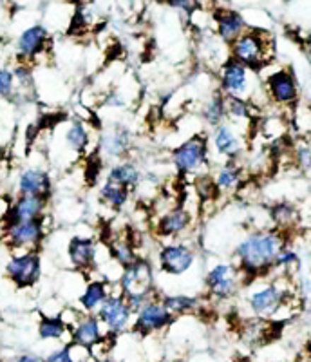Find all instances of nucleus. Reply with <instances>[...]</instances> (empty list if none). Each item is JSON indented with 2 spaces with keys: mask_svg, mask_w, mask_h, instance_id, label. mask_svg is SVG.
<instances>
[{
  "mask_svg": "<svg viewBox=\"0 0 311 362\" xmlns=\"http://www.w3.org/2000/svg\"><path fill=\"white\" fill-rule=\"evenodd\" d=\"M288 245V232L264 228L246 234L233 248V263L245 274L246 283L268 276L281 248Z\"/></svg>",
  "mask_w": 311,
  "mask_h": 362,
  "instance_id": "nucleus-1",
  "label": "nucleus"
},
{
  "mask_svg": "<svg viewBox=\"0 0 311 362\" xmlns=\"http://www.w3.org/2000/svg\"><path fill=\"white\" fill-rule=\"evenodd\" d=\"M216 74L217 87L223 90L225 96L248 100L259 111L266 105H271L257 71L242 66L241 62L233 60V58H228Z\"/></svg>",
  "mask_w": 311,
  "mask_h": 362,
  "instance_id": "nucleus-2",
  "label": "nucleus"
},
{
  "mask_svg": "<svg viewBox=\"0 0 311 362\" xmlns=\"http://www.w3.org/2000/svg\"><path fill=\"white\" fill-rule=\"evenodd\" d=\"M274 54L275 38L270 29L248 28L237 40L230 44V58L254 71L274 62Z\"/></svg>",
  "mask_w": 311,
  "mask_h": 362,
  "instance_id": "nucleus-3",
  "label": "nucleus"
},
{
  "mask_svg": "<svg viewBox=\"0 0 311 362\" xmlns=\"http://www.w3.org/2000/svg\"><path fill=\"white\" fill-rule=\"evenodd\" d=\"M58 129H60V134H54V144L60 147L57 148V154L58 158H64L67 163L87 156L90 151H95V147L98 148L100 134H96V129L87 119H66L58 125Z\"/></svg>",
  "mask_w": 311,
  "mask_h": 362,
  "instance_id": "nucleus-4",
  "label": "nucleus"
},
{
  "mask_svg": "<svg viewBox=\"0 0 311 362\" xmlns=\"http://www.w3.org/2000/svg\"><path fill=\"white\" fill-rule=\"evenodd\" d=\"M172 167L181 177H199L210 173V144L209 136L199 132L184 141L170 153Z\"/></svg>",
  "mask_w": 311,
  "mask_h": 362,
  "instance_id": "nucleus-5",
  "label": "nucleus"
},
{
  "mask_svg": "<svg viewBox=\"0 0 311 362\" xmlns=\"http://www.w3.org/2000/svg\"><path fill=\"white\" fill-rule=\"evenodd\" d=\"M203 283L212 299L228 300L245 288L246 277L233 261H216L206 267Z\"/></svg>",
  "mask_w": 311,
  "mask_h": 362,
  "instance_id": "nucleus-6",
  "label": "nucleus"
},
{
  "mask_svg": "<svg viewBox=\"0 0 311 362\" xmlns=\"http://www.w3.org/2000/svg\"><path fill=\"white\" fill-rule=\"evenodd\" d=\"M51 225H53V218L49 214L42 216L38 219H29V221L6 225L2 241L11 250H38L42 247V243L45 241V238L49 235Z\"/></svg>",
  "mask_w": 311,
  "mask_h": 362,
  "instance_id": "nucleus-7",
  "label": "nucleus"
},
{
  "mask_svg": "<svg viewBox=\"0 0 311 362\" xmlns=\"http://www.w3.org/2000/svg\"><path fill=\"white\" fill-rule=\"evenodd\" d=\"M197 248L183 239H172L158 250V268L167 277H184L196 270Z\"/></svg>",
  "mask_w": 311,
  "mask_h": 362,
  "instance_id": "nucleus-8",
  "label": "nucleus"
},
{
  "mask_svg": "<svg viewBox=\"0 0 311 362\" xmlns=\"http://www.w3.org/2000/svg\"><path fill=\"white\" fill-rule=\"evenodd\" d=\"M262 86H264L271 105L291 111V107L300 102L299 82L295 78L293 71L288 67L278 66L274 73H270L262 80Z\"/></svg>",
  "mask_w": 311,
  "mask_h": 362,
  "instance_id": "nucleus-9",
  "label": "nucleus"
},
{
  "mask_svg": "<svg viewBox=\"0 0 311 362\" xmlns=\"http://www.w3.org/2000/svg\"><path fill=\"white\" fill-rule=\"evenodd\" d=\"M96 315L102 321L103 328L107 329V334L112 335V337H119V335L131 332L136 313L129 306L127 299L118 290H115L111 296L107 297L105 303L100 306Z\"/></svg>",
  "mask_w": 311,
  "mask_h": 362,
  "instance_id": "nucleus-10",
  "label": "nucleus"
},
{
  "mask_svg": "<svg viewBox=\"0 0 311 362\" xmlns=\"http://www.w3.org/2000/svg\"><path fill=\"white\" fill-rule=\"evenodd\" d=\"M6 277L17 288H31L42 277V257L38 250L15 252L4 267Z\"/></svg>",
  "mask_w": 311,
  "mask_h": 362,
  "instance_id": "nucleus-11",
  "label": "nucleus"
},
{
  "mask_svg": "<svg viewBox=\"0 0 311 362\" xmlns=\"http://www.w3.org/2000/svg\"><path fill=\"white\" fill-rule=\"evenodd\" d=\"M248 132L237 125L223 122L221 125L212 129L209 136L210 153H216L217 156L223 158V161H241L245 154V134Z\"/></svg>",
  "mask_w": 311,
  "mask_h": 362,
  "instance_id": "nucleus-12",
  "label": "nucleus"
},
{
  "mask_svg": "<svg viewBox=\"0 0 311 362\" xmlns=\"http://www.w3.org/2000/svg\"><path fill=\"white\" fill-rule=\"evenodd\" d=\"M174 322H176V317L165 308L160 297H156L139 312H136L131 332L138 337H152V335L161 334V332L170 328Z\"/></svg>",
  "mask_w": 311,
  "mask_h": 362,
  "instance_id": "nucleus-13",
  "label": "nucleus"
},
{
  "mask_svg": "<svg viewBox=\"0 0 311 362\" xmlns=\"http://www.w3.org/2000/svg\"><path fill=\"white\" fill-rule=\"evenodd\" d=\"M116 290L123 297L136 296V293H148L156 290L154 268L143 257H138L132 264L125 267L119 274Z\"/></svg>",
  "mask_w": 311,
  "mask_h": 362,
  "instance_id": "nucleus-14",
  "label": "nucleus"
},
{
  "mask_svg": "<svg viewBox=\"0 0 311 362\" xmlns=\"http://www.w3.org/2000/svg\"><path fill=\"white\" fill-rule=\"evenodd\" d=\"M51 47V33L44 24H33L25 28L17 38L15 49L17 60L24 64L37 62Z\"/></svg>",
  "mask_w": 311,
  "mask_h": 362,
  "instance_id": "nucleus-15",
  "label": "nucleus"
},
{
  "mask_svg": "<svg viewBox=\"0 0 311 362\" xmlns=\"http://www.w3.org/2000/svg\"><path fill=\"white\" fill-rule=\"evenodd\" d=\"M98 250L100 243L96 241L93 235H73L67 241L66 254L67 261H69L71 268L74 272H80V274H89V272H95L96 268V259H98Z\"/></svg>",
  "mask_w": 311,
  "mask_h": 362,
  "instance_id": "nucleus-16",
  "label": "nucleus"
},
{
  "mask_svg": "<svg viewBox=\"0 0 311 362\" xmlns=\"http://www.w3.org/2000/svg\"><path fill=\"white\" fill-rule=\"evenodd\" d=\"M194 223H196V214L190 212L189 209H184L183 205H176L168 212L161 214L160 218H156L154 232L161 239L172 241V239H180L184 234H189Z\"/></svg>",
  "mask_w": 311,
  "mask_h": 362,
  "instance_id": "nucleus-17",
  "label": "nucleus"
},
{
  "mask_svg": "<svg viewBox=\"0 0 311 362\" xmlns=\"http://www.w3.org/2000/svg\"><path fill=\"white\" fill-rule=\"evenodd\" d=\"M132 148V132L127 125L112 124L100 134L98 151L105 160H127Z\"/></svg>",
  "mask_w": 311,
  "mask_h": 362,
  "instance_id": "nucleus-18",
  "label": "nucleus"
},
{
  "mask_svg": "<svg viewBox=\"0 0 311 362\" xmlns=\"http://www.w3.org/2000/svg\"><path fill=\"white\" fill-rule=\"evenodd\" d=\"M196 54L201 66L217 73L230 58V45L217 37L216 31H206L196 37Z\"/></svg>",
  "mask_w": 311,
  "mask_h": 362,
  "instance_id": "nucleus-19",
  "label": "nucleus"
},
{
  "mask_svg": "<svg viewBox=\"0 0 311 362\" xmlns=\"http://www.w3.org/2000/svg\"><path fill=\"white\" fill-rule=\"evenodd\" d=\"M17 190L18 196H40V198L51 199L53 177H51L49 170L33 165V167H28L18 174Z\"/></svg>",
  "mask_w": 311,
  "mask_h": 362,
  "instance_id": "nucleus-20",
  "label": "nucleus"
},
{
  "mask_svg": "<svg viewBox=\"0 0 311 362\" xmlns=\"http://www.w3.org/2000/svg\"><path fill=\"white\" fill-rule=\"evenodd\" d=\"M213 31L225 44H232L237 40L246 29L248 24L245 21L242 11L232 8H213Z\"/></svg>",
  "mask_w": 311,
  "mask_h": 362,
  "instance_id": "nucleus-21",
  "label": "nucleus"
},
{
  "mask_svg": "<svg viewBox=\"0 0 311 362\" xmlns=\"http://www.w3.org/2000/svg\"><path fill=\"white\" fill-rule=\"evenodd\" d=\"M212 183L217 194H237L239 189L245 185L246 170L241 161H223L212 173Z\"/></svg>",
  "mask_w": 311,
  "mask_h": 362,
  "instance_id": "nucleus-22",
  "label": "nucleus"
},
{
  "mask_svg": "<svg viewBox=\"0 0 311 362\" xmlns=\"http://www.w3.org/2000/svg\"><path fill=\"white\" fill-rule=\"evenodd\" d=\"M47 206H49V199L47 198H40V196H17L15 202H11L4 223L6 225H13V223L38 219L47 214Z\"/></svg>",
  "mask_w": 311,
  "mask_h": 362,
  "instance_id": "nucleus-23",
  "label": "nucleus"
},
{
  "mask_svg": "<svg viewBox=\"0 0 311 362\" xmlns=\"http://www.w3.org/2000/svg\"><path fill=\"white\" fill-rule=\"evenodd\" d=\"M116 290V284L109 283L103 277H96V279L87 281L83 286L82 293L78 296L76 306L82 310L83 313H96L100 306L107 300V297L111 296Z\"/></svg>",
  "mask_w": 311,
  "mask_h": 362,
  "instance_id": "nucleus-24",
  "label": "nucleus"
},
{
  "mask_svg": "<svg viewBox=\"0 0 311 362\" xmlns=\"http://www.w3.org/2000/svg\"><path fill=\"white\" fill-rule=\"evenodd\" d=\"M107 335L109 334L103 328L102 321H100L96 313H83L78 325L71 329V341L76 342V344L87 346V348H93L95 344H98Z\"/></svg>",
  "mask_w": 311,
  "mask_h": 362,
  "instance_id": "nucleus-25",
  "label": "nucleus"
},
{
  "mask_svg": "<svg viewBox=\"0 0 311 362\" xmlns=\"http://www.w3.org/2000/svg\"><path fill=\"white\" fill-rule=\"evenodd\" d=\"M199 118L210 129L226 122V96L223 95V90L219 87H213L206 95V98L201 102Z\"/></svg>",
  "mask_w": 311,
  "mask_h": 362,
  "instance_id": "nucleus-26",
  "label": "nucleus"
},
{
  "mask_svg": "<svg viewBox=\"0 0 311 362\" xmlns=\"http://www.w3.org/2000/svg\"><path fill=\"white\" fill-rule=\"evenodd\" d=\"M161 303L165 308L172 313L174 317H187L194 315L201 310L203 306V299L196 293H187V292H174V293H160Z\"/></svg>",
  "mask_w": 311,
  "mask_h": 362,
  "instance_id": "nucleus-27",
  "label": "nucleus"
},
{
  "mask_svg": "<svg viewBox=\"0 0 311 362\" xmlns=\"http://www.w3.org/2000/svg\"><path fill=\"white\" fill-rule=\"evenodd\" d=\"M105 180L112 181V183H118V185L125 187L131 192H134L139 187V183L143 181V173L138 167V163H134L131 160H123L109 167Z\"/></svg>",
  "mask_w": 311,
  "mask_h": 362,
  "instance_id": "nucleus-28",
  "label": "nucleus"
},
{
  "mask_svg": "<svg viewBox=\"0 0 311 362\" xmlns=\"http://www.w3.org/2000/svg\"><path fill=\"white\" fill-rule=\"evenodd\" d=\"M268 212H270L271 226L283 232H290L300 219L299 206L295 205V203L288 202V199L275 202L274 205L268 209Z\"/></svg>",
  "mask_w": 311,
  "mask_h": 362,
  "instance_id": "nucleus-29",
  "label": "nucleus"
},
{
  "mask_svg": "<svg viewBox=\"0 0 311 362\" xmlns=\"http://www.w3.org/2000/svg\"><path fill=\"white\" fill-rule=\"evenodd\" d=\"M37 332L40 341H58L61 344L71 342V329L64 325L60 317L40 315Z\"/></svg>",
  "mask_w": 311,
  "mask_h": 362,
  "instance_id": "nucleus-30",
  "label": "nucleus"
},
{
  "mask_svg": "<svg viewBox=\"0 0 311 362\" xmlns=\"http://www.w3.org/2000/svg\"><path fill=\"white\" fill-rule=\"evenodd\" d=\"M98 196L100 202L109 206V209L123 210L129 205V202H131L132 192L129 189H125V187L118 185V183H112V181L105 180L100 185Z\"/></svg>",
  "mask_w": 311,
  "mask_h": 362,
  "instance_id": "nucleus-31",
  "label": "nucleus"
},
{
  "mask_svg": "<svg viewBox=\"0 0 311 362\" xmlns=\"http://www.w3.org/2000/svg\"><path fill=\"white\" fill-rule=\"evenodd\" d=\"M259 132L268 141L286 138L291 132L290 118L284 115H270L264 116V118H259Z\"/></svg>",
  "mask_w": 311,
  "mask_h": 362,
  "instance_id": "nucleus-32",
  "label": "nucleus"
},
{
  "mask_svg": "<svg viewBox=\"0 0 311 362\" xmlns=\"http://www.w3.org/2000/svg\"><path fill=\"white\" fill-rule=\"evenodd\" d=\"M107 248H109L111 259L122 268L129 267V264H132L139 257V255L136 254L134 245L131 243V239L125 238V235H115V238L107 243Z\"/></svg>",
  "mask_w": 311,
  "mask_h": 362,
  "instance_id": "nucleus-33",
  "label": "nucleus"
},
{
  "mask_svg": "<svg viewBox=\"0 0 311 362\" xmlns=\"http://www.w3.org/2000/svg\"><path fill=\"white\" fill-rule=\"evenodd\" d=\"M13 76H15V96L13 98H31L37 89L31 64L18 62L13 67Z\"/></svg>",
  "mask_w": 311,
  "mask_h": 362,
  "instance_id": "nucleus-34",
  "label": "nucleus"
},
{
  "mask_svg": "<svg viewBox=\"0 0 311 362\" xmlns=\"http://www.w3.org/2000/svg\"><path fill=\"white\" fill-rule=\"evenodd\" d=\"M288 118L291 132H295L297 138H307L311 134V103L299 102L293 105Z\"/></svg>",
  "mask_w": 311,
  "mask_h": 362,
  "instance_id": "nucleus-35",
  "label": "nucleus"
},
{
  "mask_svg": "<svg viewBox=\"0 0 311 362\" xmlns=\"http://www.w3.org/2000/svg\"><path fill=\"white\" fill-rule=\"evenodd\" d=\"M300 267V257L297 254L295 248H291L290 245H284L278 252V255L275 257L274 267H271L270 274H275V276H290L295 270H299Z\"/></svg>",
  "mask_w": 311,
  "mask_h": 362,
  "instance_id": "nucleus-36",
  "label": "nucleus"
},
{
  "mask_svg": "<svg viewBox=\"0 0 311 362\" xmlns=\"http://www.w3.org/2000/svg\"><path fill=\"white\" fill-rule=\"evenodd\" d=\"M270 329L271 321L254 317V319L246 321L245 326H242V339L248 344H262L268 339V335H270Z\"/></svg>",
  "mask_w": 311,
  "mask_h": 362,
  "instance_id": "nucleus-37",
  "label": "nucleus"
},
{
  "mask_svg": "<svg viewBox=\"0 0 311 362\" xmlns=\"http://www.w3.org/2000/svg\"><path fill=\"white\" fill-rule=\"evenodd\" d=\"M291 160L300 173L311 174V144L306 138H297L291 144Z\"/></svg>",
  "mask_w": 311,
  "mask_h": 362,
  "instance_id": "nucleus-38",
  "label": "nucleus"
},
{
  "mask_svg": "<svg viewBox=\"0 0 311 362\" xmlns=\"http://www.w3.org/2000/svg\"><path fill=\"white\" fill-rule=\"evenodd\" d=\"M0 96L2 98H13L15 96V76L13 69L0 66Z\"/></svg>",
  "mask_w": 311,
  "mask_h": 362,
  "instance_id": "nucleus-39",
  "label": "nucleus"
},
{
  "mask_svg": "<svg viewBox=\"0 0 311 362\" xmlns=\"http://www.w3.org/2000/svg\"><path fill=\"white\" fill-rule=\"evenodd\" d=\"M82 315H83V312L78 308V306H64L58 317H60L61 321H64V325H66L67 328L73 329L74 326L78 325V321L82 319Z\"/></svg>",
  "mask_w": 311,
  "mask_h": 362,
  "instance_id": "nucleus-40",
  "label": "nucleus"
},
{
  "mask_svg": "<svg viewBox=\"0 0 311 362\" xmlns=\"http://www.w3.org/2000/svg\"><path fill=\"white\" fill-rule=\"evenodd\" d=\"M167 4L172 9H176L177 13H181L187 21H189L190 15L199 8L197 0H167Z\"/></svg>",
  "mask_w": 311,
  "mask_h": 362,
  "instance_id": "nucleus-41",
  "label": "nucleus"
},
{
  "mask_svg": "<svg viewBox=\"0 0 311 362\" xmlns=\"http://www.w3.org/2000/svg\"><path fill=\"white\" fill-rule=\"evenodd\" d=\"M45 362H74L73 357H71V351H69V346L67 344H61L58 346L57 350L49 351L47 357H44Z\"/></svg>",
  "mask_w": 311,
  "mask_h": 362,
  "instance_id": "nucleus-42",
  "label": "nucleus"
},
{
  "mask_svg": "<svg viewBox=\"0 0 311 362\" xmlns=\"http://www.w3.org/2000/svg\"><path fill=\"white\" fill-rule=\"evenodd\" d=\"M11 362H45V358L37 354H20L13 358Z\"/></svg>",
  "mask_w": 311,
  "mask_h": 362,
  "instance_id": "nucleus-43",
  "label": "nucleus"
},
{
  "mask_svg": "<svg viewBox=\"0 0 311 362\" xmlns=\"http://www.w3.org/2000/svg\"><path fill=\"white\" fill-rule=\"evenodd\" d=\"M306 355H307V358L311 361V341L307 342V346H306Z\"/></svg>",
  "mask_w": 311,
  "mask_h": 362,
  "instance_id": "nucleus-44",
  "label": "nucleus"
}]
</instances>
